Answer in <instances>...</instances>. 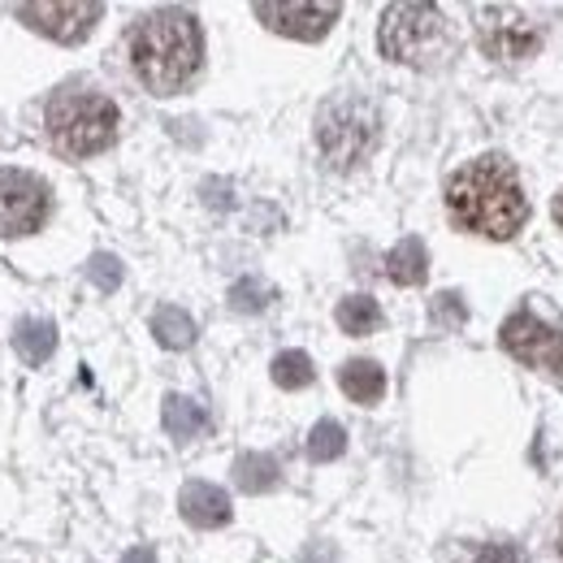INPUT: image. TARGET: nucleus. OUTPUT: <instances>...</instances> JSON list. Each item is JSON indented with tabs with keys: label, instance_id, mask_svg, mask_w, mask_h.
<instances>
[{
	"label": "nucleus",
	"instance_id": "4468645a",
	"mask_svg": "<svg viewBox=\"0 0 563 563\" xmlns=\"http://www.w3.org/2000/svg\"><path fill=\"white\" fill-rule=\"evenodd\" d=\"M386 274H390V282H399V286H421L424 274H429V256H424L421 239L395 243V252L386 256Z\"/></svg>",
	"mask_w": 563,
	"mask_h": 563
},
{
	"label": "nucleus",
	"instance_id": "9d476101",
	"mask_svg": "<svg viewBox=\"0 0 563 563\" xmlns=\"http://www.w3.org/2000/svg\"><path fill=\"white\" fill-rule=\"evenodd\" d=\"M252 13L269 26V31H278V35H290V40H321L334 22H339V4H278V0H261V4H252Z\"/></svg>",
	"mask_w": 563,
	"mask_h": 563
},
{
	"label": "nucleus",
	"instance_id": "393cba45",
	"mask_svg": "<svg viewBox=\"0 0 563 563\" xmlns=\"http://www.w3.org/2000/svg\"><path fill=\"white\" fill-rule=\"evenodd\" d=\"M122 563H156V560H152V551H147V547H135Z\"/></svg>",
	"mask_w": 563,
	"mask_h": 563
},
{
	"label": "nucleus",
	"instance_id": "0eeeda50",
	"mask_svg": "<svg viewBox=\"0 0 563 563\" xmlns=\"http://www.w3.org/2000/svg\"><path fill=\"white\" fill-rule=\"evenodd\" d=\"M53 212V191L26 169H0V239L35 234Z\"/></svg>",
	"mask_w": 563,
	"mask_h": 563
},
{
	"label": "nucleus",
	"instance_id": "6ab92c4d",
	"mask_svg": "<svg viewBox=\"0 0 563 563\" xmlns=\"http://www.w3.org/2000/svg\"><path fill=\"white\" fill-rule=\"evenodd\" d=\"M343 451H347V433H343V424L339 421H321L312 433H308V460L330 464V460H339Z\"/></svg>",
	"mask_w": 563,
	"mask_h": 563
},
{
	"label": "nucleus",
	"instance_id": "9b49d317",
	"mask_svg": "<svg viewBox=\"0 0 563 563\" xmlns=\"http://www.w3.org/2000/svg\"><path fill=\"white\" fill-rule=\"evenodd\" d=\"M178 507H183L187 525H196V529H221L230 520V494L212 482H187Z\"/></svg>",
	"mask_w": 563,
	"mask_h": 563
},
{
	"label": "nucleus",
	"instance_id": "1a4fd4ad",
	"mask_svg": "<svg viewBox=\"0 0 563 563\" xmlns=\"http://www.w3.org/2000/svg\"><path fill=\"white\" fill-rule=\"evenodd\" d=\"M104 4L96 0H70V4H35V0H22L13 4V18H22L31 31L57 40V44H78L91 35V26L100 22Z\"/></svg>",
	"mask_w": 563,
	"mask_h": 563
},
{
	"label": "nucleus",
	"instance_id": "a211bd4d",
	"mask_svg": "<svg viewBox=\"0 0 563 563\" xmlns=\"http://www.w3.org/2000/svg\"><path fill=\"white\" fill-rule=\"evenodd\" d=\"M339 325H343V334H355V339L373 334V330L382 325L377 299H368V295H347V299L339 303Z\"/></svg>",
	"mask_w": 563,
	"mask_h": 563
},
{
	"label": "nucleus",
	"instance_id": "412c9836",
	"mask_svg": "<svg viewBox=\"0 0 563 563\" xmlns=\"http://www.w3.org/2000/svg\"><path fill=\"white\" fill-rule=\"evenodd\" d=\"M269 299H274V290L261 286V282H252V278L234 282V290H230V303H234L239 312H261Z\"/></svg>",
	"mask_w": 563,
	"mask_h": 563
},
{
	"label": "nucleus",
	"instance_id": "7ed1b4c3",
	"mask_svg": "<svg viewBox=\"0 0 563 563\" xmlns=\"http://www.w3.org/2000/svg\"><path fill=\"white\" fill-rule=\"evenodd\" d=\"M44 126H48V140L57 143V152L66 156H96L104 152L109 143L118 140V104L100 91H57L44 109Z\"/></svg>",
	"mask_w": 563,
	"mask_h": 563
},
{
	"label": "nucleus",
	"instance_id": "a878e982",
	"mask_svg": "<svg viewBox=\"0 0 563 563\" xmlns=\"http://www.w3.org/2000/svg\"><path fill=\"white\" fill-rule=\"evenodd\" d=\"M555 221H560V230H563V191H560V200H555Z\"/></svg>",
	"mask_w": 563,
	"mask_h": 563
},
{
	"label": "nucleus",
	"instance_id": "f8f14e48",
	"mask_svg": "<svg viewBox=\"0 0 563 563\" xmlns=\"http://www.w3.org/2000/svg\"><path fill=\"white\" fill-rule=\"evenodd\" d=\"M339 386L352 404H377L386 395V373L377 360H347L339 373Z\"/></svg>",
	"mask_w": 563,
	"mask_h": 563
},
{
	"label": "nucleus",
	"instance_id": "2eb2a0df",
	"mask_svg": "<svg viewBox=\"0 0 563 563\" xmlns=\"http://www.w3.org/2000/svg\"><path fill=\"white\" fill-rule=\"evenodd\" d=\"M165 429H169V438L191 442V438H200V433L209 429V412H205L200 404L183 399V395H169V399H165Z\"/></svg>",
	"mask_w": 563,
	"mask_h": 563
},
{
	"label": "nucleus",
	"instance_id": "6e6552de",
	"mask_svg": "<svg viewBox=\"0 0 563 563\" xmlns=\"http://www.w3.org/2000/svg\"><path fill=\"white\" fill-rule=\"evenodd\" d=\"M498 339H503V352H511L520 364L547 368V373H563V330L547 325L542 317L516 312V317L503 321Z\"/></svg>",
	"mask_w": 563,
	"mask_h": 563
},
{
	"label": "nucleus",
	"instance_id": "4be33fe9",
	"mask_svg": "<svg viewBox=\"0 0 563 563\" xmlns=\"http://www.w3.org/2000/svg\"><path fill=\"white\" fill-rule=\"evenodd\" d=\"M87 278L96 282L100 290H118V282H122V265H118L109 252H100V256H91V265H87Z\"/></svg>",
	"mask_w": 563,
	"mask_h": 563
},
{
	"label": "nucleus",
	"instance_id": "bb28decb",
	"mask_svg": "<svg viewBox=\"0 0 563 563\" xmlns=\"http://www.w3.org/2000/svg\"><path fill=\"white\" fill-rule=\"evenodd\" d=\"M560 555H563V529H560Z\"/></svg>",
	"mask_w": 563,
	"mask_h": 563
},
{
	"label": "nucleus",
	"instance_id": "ddd939ff",
	"mask_svg": "<svg viewBox=\"0 0 563 563\" xmlns=\"http://www.w3.org/2000/svg\"><path fill=\"white\" fill-rule=\"evenodd\" d=\"M152 334H156V343H161V347L183 352V347H191V343H196V321H191L183 308L165 303V308H156V312H152Z\"/></svg>",
	"mask_w": 563,
	"mask_h": 563
},
{
	"label": "nucleus",
	"instance_id": "5701e85b",
	"mask_svg": "<svg viewBox=\"0 0 563 563\" xmlns=\"http://www.w3.org/2000/svg\"><path fill=\"white\" fill-rule=\"evenodd\" d=\"M433 321H442V325H460V321H464V303H460V295H438V303H433Z\"/></svg>",
	"mask_w": 563,
	"mask_h": 563
},
{
	"label": "nucleus",
	"instance_id": "f257e3e1",
	"mask_svg": "<svg viewBox=\"0 0 563 563\" xmlns=\"http://www.w3.org/2000/svg\"><path fill=\"white\" fill-rule=\"evenodd\" d=\"M446 209H451V221L468 234L511 239L529 221V196L520 187L516 165L490 152L446 178Z\"/></svg>",
	"mask_w": 563,
	"mask_h": 563
},
{
	"label": "nucleus",
	"instance_id": "b1692460",
	"mask_svg": "<svg viewBox=\"0 0 563 563\" xmlns=\"http://www.w3.org/2000/svg\"><path fill=\"white\" fill-rule=\"evenodd\" d=\"M477 563H525L520 560V551H511V547H486Z\"/></svg>",
	"mask_w": 563,
	"mask_h": 563
},
{
	"label": "nucleus",
	"instance_id": "f3484780",
	"mask_svg": "<svg viewBox=\"0 0 563 563\" xmlns=\"http://www.w3.org/2000/svg\"><path fill=\"white\" fill-rule=\"evenodd\" d=\"M13 347L18 355L26 360V364H44L53 347H57V330L48 325V321H35V317H26L18 330H13Z\"/></svg>",
	"mask_w": 563,
	"mask_h": 563
},
{
	"label": "nucleus",
	"instance_id": "423d86ee",
	"mask_svg": "<svg viewBox=\"0 0 563 563\" xmlns=\"http://www.w3.org/2000/svg\"><path fill=\"white\" fill-rule=\"evenodd\" d=\"M477 40L482 48L498 57V62H525L542 48L547 31L525 13V9H511V4H482L477 9Z\"/></svg>",
	"mask_w": 563,
	"mask_h": 563
},
{
	"label": "nucleus",
	"instance_id": "dca6fc26",
	"mask_svg": "<svg viewBox=\"0 0 563 563\" xmlns=\"http://www.w3.org/2000/svg\"><path fill=\"white\" fill-rule=\"evenodd\" d=\"M234 486L243 494H265L278 486V460L274 455H239L234 460Z\"/></svg>",
	"mask_w": 563,
	"mask_h": 563
},
{
	"label": "nucleus",
	"instance_id": "20e7f679",
	"mask_svg": "<svg viewBox=\"0 0 563 563\" xmlns=\"http://www.w3.org/2000/svg\"><path fill=\"white\" fill-rule=\"evenodd\" d=\"M377 44L390 62L429 70L451 53V26L433 4H390L382 13Z\"/></svg>",
	"mask_w": 563,
	"mask_h": 563
},
{
	"label": "nucleus",
	"instance_id": "aec40b11",
	"mask_svg": "<svg viewBox=\"0 0 563 563\" xmlns=\"http://www.w3.org/2000/svg\"><path fill=\"white\" fill-rule=\"evenodd\" d=\"M312 360L303 352H282L274 360V382H278L282 390H303V386H312Z\"/></svg>",
	"mask_w": 563,
	"mask_h": 563
},
{
	"label": "nucleus",
	"instance_id": "39448f33",
	"mask_svg": "<svg viewBox=\"0 0 563 563\" xmlns=\"http://www.w3.org/2000/svg\"><path fill=\"white\" fill-rule=\"evenodd\" d=\"M317 143L330 169H355L377 147V109L360 96H339L317 118Z\"/></svg>",
	"mask_w": 563,
	"mask_h": 563
},
{
	"label": "nucleus",
	"instance_id": "f03ea898",
	"mask_svg": "<svg viewBox=\"0 0 563 563\" xmlns=\"http://www.w3.org/2000/svg\"><path fill=\"white\" fill-rule=\"evenodd\" d=\"M200 57H205V35L187 9H156L131 35V66L143 87L156 96L183 91L200 74Z\"/></svg>",
	"mask_w": 563,
	"mask_h": 563
}]
</instances>
